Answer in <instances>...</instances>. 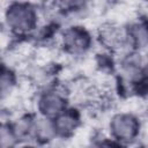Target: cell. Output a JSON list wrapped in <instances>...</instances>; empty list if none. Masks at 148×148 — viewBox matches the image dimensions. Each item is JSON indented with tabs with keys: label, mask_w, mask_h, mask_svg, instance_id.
Listing matches in <instances>:
<instances>
[{
	"label": "cell",
	"mask_w": 148,
	"mask_h": 148,
	"mask_svg": "<svg viewBox=\"0 0 148 148\" xmlns=\"http://www.w3.org/2000/svg\"><path fill=\"white\" fill-rule=\"evenodd\" d=\"M17 84L16 73L5 64L1 69V79H0V89H1V98L5 99L8 97Z\"/></svg>",
	"instance_id": "9c48e42d"
},
{
	"label": "cell",
	"mask_w": 148,
	"mask_h": 148,
	"mask_svg": "<svg viewBox=\"0 0 148 148\" xmlns=\"http://www.w3.org/2000/svg\"><path fill=\"white\" fill-rule=\"evenodd\" d=\"M84 148H124V146L108 136L104 139H95L90 141Z\"/></svg>",
	"instance_id": "8fae6325"
},
{
	"label": "cell",
	"mask_w": 148,
	"mask_h": 148,
	"mask_svg": "<svg viewBox=\"0 0 148 148\" xmlns=\"http://www.w3.org/2000/svg\"><path fill=\"white\" fill-rule=\"evenodd\" d=\"M56 139L58 136L53 120L37 116L32 132V143L36 146H47Z\"/></svg>",
	"instance_id": "ba28073f"
},
{
	"label": "cell",
	"mask_w": 148,
	"mask_h": 148,
	"mask_svg": "<svg viewBox=\"0 0 148 148\" xmlns=\"http://www.w3.org/2000/svg\"><path fill=\"white\" fill-rule=\"evenodd\" d=\"M53 120L57 136L59 139L72 138L82 124V116L79 109L74 106H68L64 112H61Z\"/></svg>",
	"instance_id": "52a82bcc"
},
{
	"label": "cell",
	"mask_w": 148,
	"mask_h": 148,
	"mask_svg": "<svg viewBox=\"0 0 148 148\" xmlns=\"http://www.w3.org/2000/svg\"><path fill=\"white\" fill-rule=\"evenodd\" d=\"M35 106L37 116L54 119L69 106L68 97L57 87H45L37 94Z\"/></svg>",
	"instance_id": "5b68a950"
},
{
	"label": "cell",
	"mask_w": 148,
	"mask_h": 148,
	"mask_svg": "<svg viewBox=\"0 0 148 148\" xmlns=\"http://www.w3.org/2000/svg\"><path fill=\"white\" fill-rule=\"evenodd\" d=\"M59 43L66 54L71 57H82L90 52L96 40L95 35L87 27L79 23H71L61 28Z\"/></svg>",
	"instance_id": "7a4b0ae2"
},
{
	"label": "cell",
	"mask_w": 148,
	"mask_h": 148,
	"mask_svg": "<svg viewBox=\"0 0 148 148\" xmlns=\"http://www.w3.org/2000/svg\"><path fill=\"white\" fill-rule=\"evenodd\" d=\"M147 67H148V58H147Z\"/></svg>",
	"instance_id": "4fadbf2b"
},
{
	"label": "cell",
	"mask_w": 148,
	"mask_h": 148,
	"mask_svg": "<svg viewBox=\"0 0 148 148\" xmlns=\"http://www.w3.org/2000/svg\"><path fill=\"white\" fill-rule=\"evenodd\" d=\"M21 145L12 121H2L0 128V146L1 148H17Z\"/></svg>",
	"instance_id": "30bf717a"
},
{
	"label": "cell",
	"mask_w": 148,
	"mask_h": 148,
	"mask_svg": "<svg viewBox=\"0 0 148 148\" xmlns=\"http://www.w3.org/2000/svg\"><path fill=\"white\" fill-rule=\"evenodd\" d=\"M95 40L101 45L103 51L111 54H121L128 50V42L125 24L117 22H104L98 25L95 32Z\"/></svg>",
	"instance_id": "277c9868"
},
{
	"label": "cell",
	"mask_w": 148,
	"mask_h": 148,
	"mask_svg": "<svg viewBox=\"0 0 148 148\" xmlns=\"http://www.w3.org/2000/svg\"><path fill=\"white\" fill-rule=\"evenodd\" d=\"M141 128V119L130 111L116 112L108 121L109 138L123 146L134 143L140 136Z\"/></svg>",
	"instance_id": "3957f363"
},
{
	"label": "cell",
	"mask_w": 148,
	"mask_h": 148,
	"mask_svg": "<svg viewBox=\"0 0 148 148\" xmlns=\"http://www.w3.org/2000/svg\"><path fill=\"white\" fill-rule=\"evenodd\" d=\"M40 9L35 3L14 1L3 9V24L10 34L17 37L34 36L38 30Z\"/></svg>",
	"instance_id": "6da1fadb"
},
{
	"label": "cell",
	"mask_w": 148,
	"mask_h": 148,
	"mask_svg": "<svg viewBox=\"0 0 148 148\" xmlns=\"http://www.w3.org/2000/svg\"><path fill=\"white\" fill-rule=\"evenodd\" d=\"M128 49L143 52L148 50V16L140 15L125 24Z\"/></svg>",
	"instance_id": "8992f818"
},
{
	"label": "cell",
	"mask_w": 148,
	"mask_h": 148,
	"mask_svg": "<svg viewBox=\"0 0 148 148\" xmlns=\"http://www.w3.org/2000/svg\"><path fill=\"white\" fill-rule=\"evenodd\" d=\"M17 148H37V147L36 145H32V143H22Z\"/></svg>",
	"instance_id": "7c38bea8"
}]
</instances>
